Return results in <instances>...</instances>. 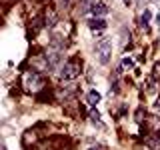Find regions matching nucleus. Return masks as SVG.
Returning a JSON list of instances; mask_svg holds the SVG:
<instances>
[{"instance_id": "nucleus-1", "label": "nucleus", "mask_w": 160, "mask_h": 150, "mask_svg": "<svg viewBox=\"0 0 160 150\" xmlns=\"http://www.w3.org/2000/svg\"><path fill=\"white\" fill-rule=\"evenodd\" d=\"M22 86L26 92H32V94H40L44 88H46V78L38 72V70H26L22 76Z\"/></svg>"}, {"instance_id": "nucleus-2", "label": "nucleus", "mask_w": 160, "mask_h": 150, "mask_svg": "<svg viewBox=\"0 0 160 150\" xmlns=\"http://www.w3.org/2000/svg\"><path fill=\"white\" fill-rule=\"evenodd\" d=\"M80 72H82V62H80V58L74 56L64 62L62 70H60V80L62 82H74L80 76Z\"/></svg>"}, {"instance_id": "nucleus-3", "label": "nucleus", "mask_w": 160, "mask_h": 150, "mask_svg": "<svg viewBox=\"0 0 160 150\" xmlns=\"http://www.w3.org/2000/svg\"><path fill=\"white\" fill-rule=\"evenodd\" d=\"M42 56H44V60H46V64H48V72L62 70V66H64V54H62V50L50 46L46 52L42 54Z\"/></svg>"}, {"instance_id": "nucleus-4", "label": "nucleus", "mask_w": 160, "mask_h": 150, "mask_svg": "<svg viewBox=\"0 0 160 150\" xmlns=\"http://www.w3.org/2000/svg\"><path fill=\"white\" fill-rule=\"evenodd\" d=\"M94 56L100 64H108L110 56H112V42L110 38H100L96 42V48H94Z\"/></svg>"}, {"instance_id": "nucleus-5", "label": "nucleus", "mask_w": 160, "mask_h": 150, "mask_svg": "<svg viewBox=\"0 0 160 150\" xmlns=\"http://www.w3.org/2000/svg\"><path fill=\"white\" fill-rule=\"evenodd\" d=\"M56 24H58L56 10H54V8H48L46 12H44V26L50 28V30H54V28H56Z\"/></svg>"}, {"instance_id": "nucleus-6", "label": "nucleus", "mask_w": 160, "mask_h": 150, "mask_svg": "<svg viewBox=\"0 0 160 150\" xmlns=\"http://www.w3.org/2000/svg\"><path fill=\"white\" fill-rule=\"evenodd\" d=\"M88 26L92 32H96V30H104L106 28V20L104 18H92V20H88Z\"/></svg>"}, {"instance_id": "nucleus-7", "label": "nucleus", "mask_w": 160, "mask_h": 150, "mask_svg": "<svg viewBox=\"0 0 160 150\" xmlns=\"http://www.w3.org/2000/svg\"><path fill=\"white\" fill-rule=\"evenodd\" d=\"M92 14L94 16H104V14H108V6L104 2H96L92 8Z\"/></svg>"}, {"instance_id": "nucleus-8", "label": "nucleus", "mask_w": 160, "mask_h": 150, "mask_svg": "<svg viewBox=\"0 0 160 150\" xmlns=\"http://www.w3.org/2000/svg\"><path fill=\"white\" fill-rule=\"evenodd\" d=\"M94 4H96V2H92V0H82V2H80V14H86L88 10L92 12Z\"/></svg>"}, {"instance_id": "nucleus-9", "label": "nucleus", "mask_w": 160, "mask_h": 150, "mask_svg": "<svg viewBox=\"0 0 160 150\" xmlns=\"http://www.w3.org/2000/svg\"><path fill=\"white\" fill-rule=\"evenodd\" d=\"M148 20H150V10H144L142 16H140V26L144 30H148Z\"/></svg>"}, {"instance_id": "nucleus-10", "label": "nucleus", "mask_w": 160, "mask_h": 150, "mask_svg": "<svg viewBox=\"0 0 160 150\" xmlns=\"http://www.w3.org/2000/svg\"><path fill=\"white\" fill-rule=\"evenodd\" d=\"M100 98H102V96H100V92H96V90H90V92H88V100H90V104H98V102H100Z\"/></svg>"}, {"instance_id": "nucleus-11", "label": "nucleus", "mask_w": 160, "mask_h": 150, "mask_svg": "<svg viewBox=\"0 0 160 150\" xmlns=\"http://www.w3.org/2000/svg\"><path fill=\"white\" fill-rule=\"evenodd\" d=\"M54 2H56L58 8H68L70 4H72V0H54Z\"/></svg>"}, {"instance_id": "nucleus-12", "label": "nucleus", "mask_w": 160, "mask_h": 150, "mask_svg": "<svg viewBox=\"0 0 160 150\" xmlns=\"http://www.w3.org/2000/svg\"><path fill=\"white\" fill-rule=\"evenodd\" d=\"M132 66H134V62L130 58H122V70H130Z\"/></svg>"}, {"instance_id": "nucleus-13", "label": "nucleus", "mask_w": 160, "mask_h": 150, "mask_svg": "<svg viewBox=\"0 0 160 150\" xmlns=\"http://www.w3.org/2000/svg\"><path fill=\"white\" fill-rule=\"evenodd\" d=\"M154 106H156V110H160V96H158V100H156V104H154Z\"/></svg>"}, {"instance_id": "nucleus-14", "label": "nucleus", "mask_w": 160, "mask_h": 150, "mask_svg": "<svg viewBox=\"0 0 160 150\" xmlns=\"http://www.w3.org/2000/svg\"><path fill=\"white\" fill-rule=\"evenodd\" d=\"M88 150H102V148H100V146H90Z\"/></svg>"}, {"instance_id": "nucleus-15", "label": "nucleus", "mask_w": 160, "mask_h": 150, "mask_svg": "<svg viewBox=\"0 0 160 150\" xmlns=\"http://www.w3.org/2000/svg\"><path fill=\"white\" fill-rule=\"evenodd\" d=\"M156 24L160 26V14H156Z\"/></svg>"}, {"instance_id": "nucleus-16", "label": "nucleus", "mask_w": 160, "mask_h": 150, "mask_svg": "<svg viewBox=\"0 0 160 150\" xmlns=\"http://www.w3.org/2000/svg\"><path fill=\"white\" fill-rule=\"evenodd\" d=\"M2 150H6V144H2Z\"/></svg>"}, {"instance_id": "nucleus-17", "label": "nucleus", "mask_w": 160, "mask_h": 150, "mask_svg": "<svg viewBox=\"0 0 160 150\" xmlns=\"http://www.w3.org/2000/svg\"><path fill=\"white\" fill-rule=\"evenodd\" d=\"M124 4H130V0H124Z\"/></svg>"}]
</instances>
